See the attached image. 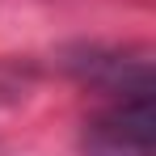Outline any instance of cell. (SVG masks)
Masks as SVG:
<instances>
[{"label": "cell", "mask_w": 156, "mask_h": 156, "mask_svg": "<svg viewBox=\"0 0 156 156\" xmlns=\"http://www.w3.org/2000/svg\"><path fill=\"white\" fill-rule=\"evenodd\" d=\"M84 156H156L152 89L118 93L101 114L84 122Z\"/></svg>", "instance_id": "cell-1"}]
</instances>
